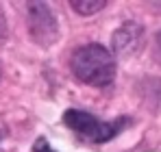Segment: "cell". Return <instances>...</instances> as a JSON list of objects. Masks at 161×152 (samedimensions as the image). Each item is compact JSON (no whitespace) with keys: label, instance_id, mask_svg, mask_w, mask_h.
<instances>
[{"label":"cell","instance_id":"7","mask_svg":"<svg viewBox=\"0 0 161 152\" xmlns=\"http://www.w3.org/2000/svg\"><path fill=\"white\" fill-rule=\"evenodd\" d=\"M7 39V20H4V11L0 9V44Z\"/></svg>","mask_w":161,"mask_h":152},{"label":"cell","instance_id":"1","mask_svg":"<svg viewBox=\"0 0 161 152\" xmlns=\"http://www.w3.org/2000/svg\"><path fill=\"white\" fill-rule=\"evenodd\" d=\"M72 74L92 87H107L115 76V59L100 44L80 46L72 54Z\"/></svg>","mask_w":161,"mask_h":152},{"label":"cell","instance_id":"3","mask_svg":"<svg viewBox=\"0 0 161 152\" xmlns=\"http://www.w3.org/2000/svg\"><path fill=\"white\" fill-rule=\"evenodd\" d=\"M28 28L35 41L44 46L57 41V22L44 2H28Z\"/></svg>","mask_w":161,"mask_h":152},{"label":"cell","instance_id":"6","mask_svg":"<svg viewBox=\"0 0 161 152\" xmlns=\"http://www.w3.org/2000/svg\"><path fill=\"white\" fill-rule=\"evenodd\" d=\"M33 152H54V150L50 148V144H48L44 137H39V139L35 141V146H33Z\"/></svg>","mask_w":161,"mask_h":152},{"label":"cell","instance_id":"2","mask_svg":"<svg viewBox=\"0 0 161 152\" xmlns=\"http://www.w3.org/2000/svg\"><path fill=\"white\" fill-rule=\"evenodd\" d=\"M63 122L72 128L74 133H79L80 137H85V139H89L94 144H105L109 139H113L122 130V124H124V120H118V122H100L96 115H92L87 111H80V109L65 111Z\"/></svg>","mask_w":161,"mask_h":152},{"label":"cell","instance_id":"8","mask_svg":"<svg viewBox=\"0 0 161 152\" xmlns=\"http://www.w3.org/2000/svg\"><path fill=\"white\" fill-rule=\"evenodd\" d=\"M157 39H159V46H161V33H159V37H157Z\"/></svg>","mask_w":161,"mask_h":152},{"label":"cell","instance_id":"5","mask_svg":"<svg viewBox=\"0 0 161 152\" xmlns=\"http://www.w3.org/2000/svg\"><path fill=\"white\" fill-rule=\"evenodd\" d=\"M70 4H72V9L76 13H80V15H92V13L105 9L107 0H72Z\"/></svg>","mask_w":161,"mask_h":152},{"label":"cell","instance_id":"4","mask_svg":"<svg viewBox=\"0 0 161 152\" xmlns=\"http://www.w3.org/2000/svg\"><path fill=\"white\" fill-rule=\"evenodd\" d=\"M144 30L137 22H124L113 35V50L118 54H131L142 46Z\"/></svg>","mask_w":161,"mask_h":152}]
</instances>
